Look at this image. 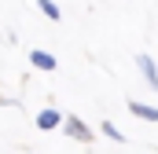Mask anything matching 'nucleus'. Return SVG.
<instances>
[{
  "instance_id": "nucleus-1",
  "label": "nucleus",
  "mask_w": 158,
  "mask_h": 154,
  "mask_svg": "<svg viewBox=\"0 0 158 154\" xmlns=\"http://www.w3.org/2000/svg\"><path fill=\"white\" fill-rule=\"evenodd\" d=\"M63 121H66V114H59L55 107H44L37 114V128L40 132H52V128H63Z\"/></svg>"
},
{
  "instance_id": "nucleus-2",
  "label": "nucleus",
  "mask_w": 158,
  "mask_h": 154,
  "mask_svg": "<svg viewBox=\"0 0 158 154\" xmlns=\"http://www.w3.org/2000/svg\"><path fill=\"white\" fill-rule=\"evenodd\" d=\"M63 132H66V136H74V140H81V143H88V140H92V128H88L81 117H66V121H63Z\"/></svg>"
},
{
  "instance_id": "nucleus-3",
  "label": "nucleus",
  "mask_w": 158,
  "mask_h": 154,
  "mask_svg": "<svg viewBox=\"0 0 158 154\" xmlns=\"http://www.w3.org/2000/svg\"><path fill=\"white\" fill-rule=\"evenodd\" d=\"M136 66H140L143 81H147V88L158 92V66H155V59H151V55H136Z\"/></svg>"
},
{
  "instance_id": "nucleus-4",
  "label": "nucleus",
  "mask_w": 158,
  "mask_h": 154,
  "mask_svg": "<svg viewBox=\"0 0 158 154\" xmlns=\"http://www.w3.org/2000/svg\"><path fill=\"white\" fill-rule=\"evenodd\" d=\"M30 63H33L37 70H44V74H52V70L59 66V63H55V55H52V51H44V48H33V51H30Z\"/></svg>"
},
{
  "instance_id": "nucleus-5",
  "label": "nucleus",
  "mask_w": 158,
  "mask_h": 154,
  "mask_svg": "<svg viewBox=\"0 0 158 154\" xmlns=\"http://www.w3.org/2000/svg\"><path fill=\"white\" fill-rule=\"evenodd\" d=\"M129 110L140 117V121H151V125H158V107H147V103H140V99H129Z\"/></svg>"
},
{
  "instance_id": "nucleus-6",
  "label": "nucleus",
  "mask_w": 158,
  "mask_h": 154,
  "mask_svg": "<svg viewBox=\"0 0 158 154\" xmlns=\"http://www.w3.org/2000/svg\"><path fill=\"white\" fill-rule=\"evenodd\" d=\"M40 15H44V18H52V22H59V18H63V11H59V4H48V0L40 4Z\"/></svg>"
},
{
  "instance_id": "nucleus-7",
  "label": "nucleus",
  "mask_w": 158,
  "mask_h": 154,
  "mask_svg": "<svg viewBox=\"0 0 158 154\" xmlns=\"http://www.w3.org/2000/svg\"><path fill=\"white\" fill-rule=\"evenodd\" d=\"M103 136H110L114 143H125V136H121V128L114 125V121H103Z\"/></svg>"
}]
</instances>
